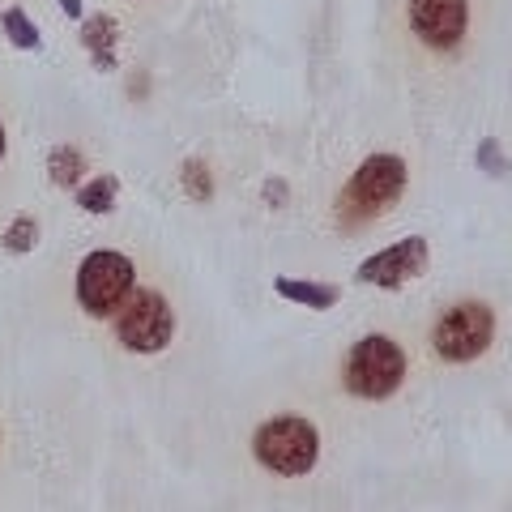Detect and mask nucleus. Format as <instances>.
Masks as SVG:
<instances>
[{"mask_svg": "<svg viewBox=\"0 0 512 512\" xmlns=\"http://www.w3.org/2000/svg\"><path fill=\"white\" fill-rule=\"evenodd\" d=\"M406 192V163L397 154H372L363 158L359 171L346 180L338 192V227L359 231L367 222H376L389 205L402 201Z\"/></svg>", "mask_w": 512, "mask_h": 512, "instance_id": "obj_1", "label": "nucleus"}, {"mask_svg": "<svg viewBox=\"0 0 512 512\" xmlns=\"http://www.w3.org/2000/svg\"><path fill=\"white\" fill-rule=\"evenodd\" d=\"M406 380V350L397 346L389 333H367L363 342H355L346 350L342 363V384L350 397H363V402H384L402 389Z\"/></svg>", "mask_w": 512, "mask_h": 512, "instance_id": "obj_2", "label": "nucleus"}, {"mask_svg": "<svg viewBox=\"0 0 512 512\" xmlns=\"http://www.w3.org/2000/svg\"><path fill=\"white\" fill-rule=\"evenodd\" d=\"M252 457L261 461L269 474L303 478L320 457V436H316V427L308 419H299V414H278V419L256 427Z\"/></svg>", "mask_w": 512, "mask_h": 512, "instance_id": "obj_3", "label": "nucleus"}, {"mask_svg": "<svg viewBox=\"0 0 512 512\" xmlns=\"http://www.w3.org/2000/svg\"><path fill=\"white\" fill-rule=\"evenodd\" d=\"M491 342H495V312L483 299H461L453 308H444L436 329H431V350L444 363H474L478 355H487Z\"/></svg>", "mask_w": 512, "mask_h": 512, "instance_id": "obj_4", "label": "nucleus"}, {"mask_svg": "<svg viewBox=\"0 0 512 512\" xmlns=\"http://www.w3.org/2000/svg\"><path fill=\"white\" fill-rule=\"evenodd\" d=\"M133 278L137 269L124 252H90L82 265H77V303L90 316H111L120 312V303L133 295Z\"/></svg>", "mask_w": 512, "mask_h": 512, "instance_id": "obj_5", "label": "nucleus"}, {"mask_svg": "<svg viewBox=\"0 0 512 512\" xmlns=\"http://www.w3.org/2000/svg\"><path fill=\"white\" fill-rule=\"evenodd\" d=\"M175 333V312L158 291H133L116 312V338L133 355H158Z\"/></svg>", "mask_w": 512, "mask_h": 512, "instance_id": "obj_6", "label": "nucleus"}, {"mask_svg": "<svg viewBox=\"0 0 512 512\" xmlns=\"http://www.w3.org/2000/svg\"><path fill=\"white\" fill-rule=\"evenodd\" d=\"M410 30L436 52H457L470 30V5L466 0H410L406 9Z\"/></svg>", "mask_w": 512, "mask_h": 512, "instance_id": "obj_7", "label": "nucleus"}, {"mask_svg": "<svg viewBox=\"0 0 512 512\" xmlns=\"http://www.w3.org/2000/svg\"><path fill=\"white\" fill-rule=\"evenodd\" d=\"M431 261V248L423 235H406L397 239L393 248H384L376 256H367L359 265V282H372V286H384V291H393V286H406L414 282L427 269Z\"/></svg>", "mask_w": 512, "mask_h": 512, "instance_id": "obj_8", "label": "nucleus"}, {"mask_svg": "<svg viewBox=\"0 0 512 512\" xmlns=\"http://www.w3.org/2000/svg\"><path fill=\"white\" fill-rule=\"evenodd\" d=\"M274 291L282 299L299 303V308H316V312H325V308H333V303L342 299L338 286H329V282H303V278H278Z\"/></svg>", "mask_w": 512, "mask_h": 512, "instance_id": "obj_9", "label": "nucleus"}, {"mask_svg": "<svg viewBox=\"0 0 512 512\" xmlns=\"http://www.w3.org/2000/svg\"><path fill=\"white\" fill-rule=\"evenodd\" d=\"M86 47L94 52V60H99V69H111L116 64V56H111V43H116L120 35H116V22L107 18V13H99V18H90L86 22Z\"/></svg>", "mask_w": 512, "mask_h": 512, "instance_id": "obj_10", "label": "nucleus"}, {"mask_svg": "<svg viewBox=\"0 0 512 512\" xmlns=\"http://www.w3.org/2000/svg\"><path fill=\"white\" fill-rule=\"evenodd\" d=\"M116 192H120L116 175H99V180H86L77 188V201H82V210H90V214H107L111 205H116Z\"/></svg>", "mask_w": 512, "mask_h": 512, "instance_id": "obj_11", "label": "nucleus"}, {"mask_svg": "<svg viewBox=\"0 0 512 512\" xmlns=\"http://www.w3.org/2000/svg\"><path fill=\"white\" fill-rule=\"evenodd\" d=\"M47 171H52V180H56V184L73 188V184H77V175L86 171V158L77 154L73 146H56L52 158H47Z\"/></svg>", "mask_w": 512, "mask_h": 512, "instance_id": "obj_12", "label": "nucleus"}, {"mask_svg": "<svg viewBox=\"0 0 512 512\" xmlns=\"http://www.w3.org/2000/svg\"><path fill=\"white\" fill-rule=\"evenodd\" d=\"M5 35H9L13 47H26V52H35V47H39V26L30 22L22 9H9L5 13Z\"/></svg>", "mask_w": 512, "mask_h": 512, "instance_id": "obj_13", "label": "nucleus"}, {"mask_svg": "<svg viewBox=\"0 0 512 512\" xmlns=\"http://www.w3.org/2000/svg\"><path fill=\"white\" fill-rule=\"evenodd\" d=\"M184 192L192 201H210L214 197V175H210V167L205 163H188L184 167Z\"/></svg>", "mask_w": 512, "mask_h": 512, "instance_id": "obj_14", "label": "nucleus"}, {"mask_svg": "<svg viewBox=\"0 0 512 512\" xmlns=\"http://www.w3.org/2000/svg\"><path fill=\"white\" fill-rule=\"evenodd\" d=\"M478 167H483L487 175H500V180H504V175L512 171V163H508V154L500 150V141H495V137H487V141H483V146H478Z\"/></svg>", "mask_w": 512, "mask_h": 512, "instance_id": "obj_15", "label": "nucleus"}, {"mask_svg": "<svg viewBox=\"0 0 512 512\" xmlns=\"http://www.w3.org/2000/svg\"><path fill=\"white\" fill-rule=\"evenodd\" d=\"M35 239H39L35 218H18V222H13V227L5 231V248H9V252H30V248H35Z\"/></svg>", "mask_w": 512, "mask_h": 512, "instance_id": "obj_16", "label": "nucleus"}, {"mask_svg": "<svg viewBox=\"0 0 512 512\" xmlns=\"http://www.w3.org/2000/svg\"><path fill=\"white\" fill-rule=\"evenodd\" d=\"M60 9L69 13V18H82V0H60Z\"/></svg>", "mask_w": 512, "mask_h": 512, "instance_id": "obj_17", "label": "nucleus"}, {"mask_svg": "<svg viewBox=\"0 0 512 512\" xmlns=\"http://www.w3.org/2000/svg\"><path fill=\"white\" fill-rule=\"evenodd\" d=\"M0 158H5V128H0Z\"/></svg>", "mask_w": 512, "mask_h": 512, "instance_id": "obj_18", "label": "nucleus"}]
</instances>
